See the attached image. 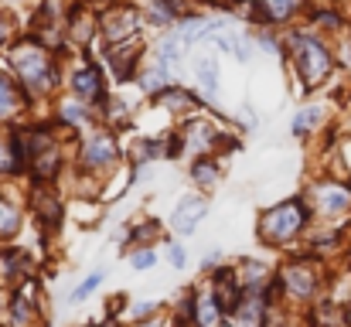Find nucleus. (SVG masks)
Instances as JSON below:
<instances>
[{
    "label": "nucleus",
    "instance_id": "nucleus-22",
    "mask_svg": "<svg viewBox=\"0 0 351 327\" xmlns=\"http://www.w3.org/2000/svg\"><path fill=\"white\" fill-rule=\"evenodd\" d=\"M314 119H317V109H307V112H300V116H297V123H293V133H304V130H311V126H314Z\"/></svg>",
    "mask_w": 351,
    "mask_h": 327
},
{
    "label": "nucleus",
    "instance_id": "nucleus-18",
    "mask_svg": "<svg viewBox=\"0 0 351 327\" xmlns=\"http://www.w3.org/2000/svg\"><path fill=\"white\" fill-rule=\"evenodd\" d=\"M140 82H143V89H147V93H164V89L171 86V79H167V69H160V72H147Z\"/></svg>",
    "mask_w": 351,
    "mask_h": 327
},
{
    "label": "nucleus",
    "instance_id": "nucleus-16",
    "mask_svg": "<svg viewBox=\"0 0 351 327\" xmlns=\"http://www.w3.org/2000/svg\"><path fill=\"white\" fill-rule=\"evenodd\" d=\"M21 109V96H17V89L0 75V119L3 116H10V112H17Z\"/></svg>",
    "mask_w": 351,
    "mask_h": 327
},
{
    "label": "nucleus",
    "instance_id": "nucleus-9",
    "mask_svg": "<svg viewBox=\"0 0 351 327\" xmlns=\"http://www.w3.org/2000/svg\"><path fill=\"white\" fill-rule=\"evenodd\" d=\"M72 89H75V96H79V99H99V96H103V79H99V69H96V65L82 69V72L72 79Z\"/></svg>",
    "mask_w": 351,
    "mask_h": 327
},
{
    "label": "nucleus",
    "instance_id": "nucleus-6",
    "mask_svg": "<svg viewBox=\"0 0 351 327\" xmlns=\"http://www.w3.org/2000/svg\"><path fill=\"white\" fill-rule=\"evenodd\" d=\"M133 31H136V10L133 7H113L106 14V34L113 41H126Z\"/></svg>",
    "mask_w": 351,
    "mask_h": 327
},
{
    "label": "nucleus",
    "instance_id": "nucleus-8",
    "mask_svg": "<svg viewBox=\"0 0 351 327\" xmlns=\"http://www.w3.org/2000/svg\"><path fill=\"white\" fill-rule=\"evenodd\" d=\"M300 0H256L252 17L256 21H287L290 14H297Z\"/></svg>",
    "mask_w": 351,
    "mask_h": 327
},
{
    "label": "nucleus",
    "instance_id": "nucleus-10",
    "mask_svg": "<svg viewBox=\"0 0 351 327\" xmlns=\"http://www.w3.org/2000/svg\"><path fill=\"white\" fill-rule=\"evenodd\" d=\"M205 215V202L202 198H188V202H181V208L174 212V228L178 232H195V225H198V218Z\"/></svg>",
    "mask_w": 351,
    "mask_h": 327
},
{
    "label": "nucleus",
    "instance_id": "nucleus-13",
    "mask_svg": "<svg viewBox=\"0 0 351 327\" xmlns=\"http://www.w3.org/2000/svg\"><path fill=\"white\" fill-rule=\"evenodd\" d=\"M317 202H321L324 212H345V208H351V195L345 188H321Z\"/></svg>",
    "mask_w": 351,
    "mask_h": 327
},
{
    "label": "nucleus",
    "instance_id": "nucleus-27",
    "mask_svg": "<svg viewBox=\"0 0 351 327\" xmlns=\"http://www.w3.org/2000/svg\"><path fill=\"white\" fill-rule=\"evenodd\" d=\"M7 38V21H0V41Z\"/></svg>",
    "mask_w": 351,
    "mask_h": 327
},
{
    "label": "nucleus",
    "instance_id": "nucleus-2",
    "mask_svg": "<svg viewBox=\"0 0 351 327\" xmlns=\"http://www.w3.org/2000/svg\"><path fill=\"white\" fill-rule=\"evenodd\" d=\"M300 225H304V205L300 202H287V205H280L276 212H269L263 218L259 232H263L266 242H287L290 235L300 232Z\"/></svg>",
    "mask_w": 351,
    "mask_h": 327
},
{
    "label": "nucleus",
    "instance_id": "nucleus-19",
    "mask_svg": "<svg viewBox=\"0 0 351 327\" xmlns=\"http://www.w3.org/2000/svg\"><path fill=\"white\" fill-rule=\"evenodd\" d=\"M191 174H195V181H198V184H212V181L219 178V167H215L212 160H202V164H195V171H191Z\"/></svg>",
    "mask_w": 351,
    "mask_h": 327
},
{
    "label": "nucleus",
    "instance_id": "nucleus-26",
    "mask_svg": "<svg viewBox=\"0 0 351 327\" xmlns=\"http://www.w3.org/2000/svg\"><path fill=\"white\" fill-rule=\"evenodd\" d=\"M62 112H65V119H69V123H79V119H82V109H75V106H65Z\"/></svg>",
    "mask_w": 351,
    "mask_h": 327
},
{
    "label": "nucleus",
    "instance_id": "nucleus-17",
    "mask_svg": "<svg viewBox=\"0 0 351 327\" xmlns=\"http://www.w3.org/2000/svg\"><path fill=\"white\" fill-rule=\"evenodd\" d=\"M181 45H184V41H181V34H174L171 41H164V45H160V62H164V69L181 62Z\"/></svg>",
    "mask_w": 351,
    "mask_h": 327
},
{
    "label": "nucleus",
    "instance_id": "nucleus-7",
    "mask_svg": "<svg viewBox=\"0 0 351 327\" xmlns=\"http://www.w3.org/2000/svg\"><path fill=\"white\" fill-rule=\"evenodd\" d=\"M283 283H287V290L293 293V297H311L314 293V287H317V276H314V269L311 266H290L287 273H283Z\"/></svg>",
    "mask_w": 351,
    "mask_h": 327
},
{
    "label": "nucleus",
    "instance_id": "nucleus-20",
    "mask_svg": "<svg viewBox=\"0 0 351 327\" xmlns=\"http://www.w3.org/2000/svg\"><path fill=\"white\" fill-rule=\"evenodd\" d=\"M99 283H103V273H93V276H89L86 283H79V290L72 293V300H86V297H89V293H93V290H96Z\"/></svg>",
    "mask_w": 351,
    "mask_h": 327
},
{
    "label": "nucleus",
    "instance_id": "nucleus-11",
    "mask_svg": "<svg viewBox=\"0 0 351 327\" xmlns=\"http://www.w3.org/2000/svg\"><path fill=\"white\" fill-rule=\"evenodd\" d=\"M24 167V143L21 133L10 140H0V171H21Z\"/></svg>",
    "mask_w": 351,
    "mask_h": 327
},
{
    "label": "nucleus",
    "instance_id": "nucleus-14",
    "mask_svg": "<svg viewBox=\"0 0 351 327\" xmlns=\"http://www.w3.org/2000/svg\"><path fill=\"white\" fill-rule=\"evenodd\" d=\"M34 208H38V215L45 218V221H58V215H62L58 195H51V191H38L34 195Z\"/></svg>",
    "mask_w": 351,
    "mask_h": 327
},
{
    "label": "nucleus",
    "instance_id": "nucleus-15",
    "mask_svg": "<svg viewBox=\"0 0 351 327\" xmlns=\"http://www.w3.org/2000/svg\"><path fill=\"white\" fill-rule=\"evenodd\" d=\"M21 228V215L10 202H0V239H10Z\"/></svg>",
    "mask_w": 351,
    "mask_h": 327
},
{
    "label": "nucleus",
    "instance_id": "nucleus-21",
    "mask_svg": "<svg viewBox=\"0 0 351 327\" xmlns=\"http://www.w3.org/2000/svg\"><path fill=\"white\" fill-rule=\"evenodd\" d=\"M31 311H34V304H27V297H17V300H14V321H17V324H27Z\"/></svg>",
    "mask_w": 351,
    "mask_h": 327
},
{
    "label": "nucleus",
    "instance_id": "nucleus-12",
    "mask_svg": "<svg viewBox=\"0 0 351 327\" xmlns=\"http://www.w3.org/2000/svg\"><path fill=\"white\" fill-rule=\"evenodd\" d=\"M195 75H198L202 89H205L208 96H215V86H219V62H215L212 55H205V58L195 62Z\"/></svg>",
    "mask_w": 351,
    "mask_h": 327
},
{
    "label": "nucleus",
    "instance_id": "nucleus-5",
    "mask_svg": "<svg viewBox=\"0 0 351 327\" xmlns=\"http://www.w3.org/2000/svg\"><path fill=\"white\" fill-rule=\"evenodd\" d=\"M215 304H219L222 314L239 311V304H242V287L235 283V273H219V280H215Z\"/></svg>",
    "mask_w": 351,
    "mask_h": 327
},
{
    "label": "nucleus",
    "instance_id": "nucleus-23",
    "mask_svg": "<svg viewBox=\"0 0 351 327\" xmlns=\"http://www.w3.org/2000/svg\"><path fill=\"white\" fill-rule=\"evenodd\" d=\"M133 266H136V269H150V266H154V252H147V249L136 252V256H133Z\"/></svg>",
    "mask_w": 351,
    "mask_h": 327
},
{
    "label": "nucleus",
    "instance_id": "nucleus-1",
    "mask_svg": "<svg viewBox=\"0 0 351 327\" xmlns=\"http://www.w3.org/2000/svg\"><path fill=\"white\" fill-rule=\"evenodd\" d=\"M293 55H297V72H300V79H304L307 89H314L317 82L328 79V72H331V55H328L324 45H317L314 38L297 34V38H293Z\"/></svg>",
    "mask_w": 351,
    "mask_h": 327
},
{
    "label": "nucleus",
    "instance_id": "nucleus-24",
    "mask_svg": "<svg viewBox=\"0 0 351 327\" xmlns=\"http://www.w3.org/2000/svg\"><path fill=\"white\" fill-rule=\"evenodd\" d=\"M167 140H171V143H164L160 150H164L167 157H174V154H181V136H167Z\"/></svg>",
    "mask_w": 351,
    "mask_h": 327
},
{
    "label": "nucleus",
    "instance_id": "nucleus-3",
    "mask_svg": "<svg viewBox=\"0 0 351 327\" xmlns=\"http://www.w3.org/2000/svg\"><path fill=\"white\" fill-rule=\"evenodd\" d=\"M14 69L21 72L27 89H48L51 86V65H48L41 48H27V45L17 48L14 51Z\"/></svg>",
    "mask_w": 351,
    "mask_h": 327
},
{
    "label": "nucleus",
    "instance_id": "nucleus-4",
    "mask_svg": "<svg viewBox=\"0 0 351 327\" xmlns=\"http://www.w3.org/2000/svg\"><path fill=\"white\" fill-rule=\"evenodd\" d=\"M82 160H86L89 167H106V164H113V160H117V143H113V136H106V133L89 136L86 147H82Z\"/></svg>",
    "mask_w": 351,
    "mask_h": 327
},
{
    "label": "nucleus",
    "instance_id": "nucleus-25",
    "mask_svg": "<svg viewBox=\"0 0 351 327\" xmlns=\"http://www.w3.org/2000/svg\"><path fill=\"white\" fill-rule=\"evenodd\" d=\"M167 256H171V263H174V266H184V249H181V245H171V252H167Z\"/></svg>",
    "mask_w": 351,
    "mask_h": 327
},
{
    "label": "nucleus",
    "instance_id": "nucleus-28",
    "mask_svg": "<svg viewBox=\"0 0 351 327\" xmlns=\"http://www.w3.org/2000/svg\"><path fill=\"white\" fill-rule=\"evenodd\" d=\"M215 3H232V0H215Z\"/></svg>",
    "mask_w": 351,
    "mask_h": 327
}]
</instances>
